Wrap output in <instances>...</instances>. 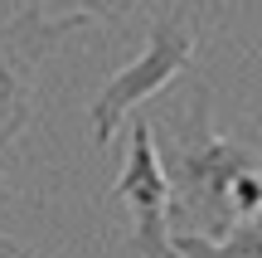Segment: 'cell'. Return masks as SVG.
<instances>
[{
  "label": "cell",
  "mask_w": 262,
  "mask_h": 258,
  "mask_svg": "<svg viewBox=\"0 0 262 258\" xmlns=\"http://www.w3.org/2000/svg\"><path fill=\"white\" fill-rule=\"evenodd\" d=\"M58 39H68L63 25L44 19L34 5L19 15L0 19V156L15 146V136L29 127V107H34V73Z\"/></svg>",
  "instance_id": "obj_3"
},
{
  "label": "cell",
  "mask_w": 262,
  "mask_h": 258,
  "mask_svg": "<svg viewBox=\"0 0 262 258\" xmlns=\"http://www.w3.org/2000/svg\"><path fill=\"white\" fill-rule=\"evenodd\" d=\"M29 5L44 19L63 25L68 34H78V29L93 25V19H126L131 10H136V0H29Z\"/></svg>",
  "instance_id": "obj_6"
},
{
  "label": "cell",
  "mask_w": 262,
  "mask_h": 258,
  "mask_svg": "<svg viewBox=\"0 0 262 258\" xmlns=\"http://www.w3.org/2000/svg\"><path fill=\"white\" fill-rule=\"evenodd\" d=\"M194 64V29L185 25V15H160L156 29L146 34V49L131 58L126 68H117L102 88H97L93 107H88V122H93V146L107 151L117 136V127L136 112L146 97L165 93L185 68Z\"/></svg>",
  "instance_id": "obj_2"
},
{
  "label": "cell",
  "mask_w": 262,
  "mask_h": 258,
  "mask_svg": "<svg viewBox=\"0 0 262 258\" xmlns=\"http://www.w3.org/2000/svg\"><path fill=\"white\" fill-rule=\"evenodd\" d=\"M0 258H39L34 249H25V244H15V239H5L0 234Z\"/></svg>",
  "instance_id": "obj_8"
},
{
  "label": "cell",
  "mask_w": 262,
  "mask_h": 258,
  "mask_svg": "<svg viewBox=\"0 0 262 258\" xmlns=\"http://www.w3.org/2000/svg\"><path fill=\"white\" fill-rule=\"evenodd\" d=\"M257 210H262V181L257 171H243L233 181V220H257Z\"/></svg>",
  "instance_id": "obj_7"
},
{
  "label": "cell",
  "mask_w": 262,
  "mask_h": 258,
  "mask_svg": "<svg viewBox=\"0 0 262 258\" xmlns=\"http://www.w3.org/2000/svg\"><path fill=\"white\" fill-rule=\"evenodd\" d=\"M112 195L131 210V249L141 258H175L170 253V185L156 151V132L146 117L131 122V146Z\"/></svg>",
  "instance_id": "obj_4"
},
{
  "label": "cell",
  "mask_w": 262,
  "mask_h": 258,
  "mask_svg": "<svg viewBox=\"0 0 262 258\" xmlns=\"http://www.w3.org/2000/svg\"><path fill=\"white\" fill-rule=\"evenodd\" d=\"M170 185V229L224 234L233 229V181L243 171H257V151L219 136L209 127V88L194 83L189 112L175 122V142L160 156Z\"/></svg>",
  "instance_id": "obj_1"
},
{
  "label": "cell",
  "mask_w": 262,
  "mask_h": 258,
  "mask_svg": "<svg viewBox=\"0 0 262 258\" xmlns=\"http://www.w3.org/2000/svg\"><path fill=\"white\" fill-rule=\"evenodd\" d=\"M170 253L175 258H262V229L257 220H238L224 234L170 229Z\"/></svg>",
  "instance_id": "obj_5"
}]
</instances>
